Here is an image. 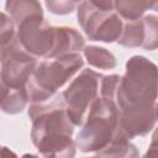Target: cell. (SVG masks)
<instances>
[{
  "label": "cell",
  "instance_id": "6da1fadb",
  "mask_svg": "<svg viewBox=\"0 0 158 158\" xmlns=\"http://www.w3.org/2000/svg\"><path fill=\"white\" fill-rule=\"evenodd\" d=\"M28 116L32 120L31 139L42 158H74L77 144L72 135L75 125L69 118L62 95L31 104Z\"/></svg>",
  "mask_w": 158,
  "mask_h": 158
},
{
  "label": "cell",
  "instance_id": "7a4b0ae2",
  "mask_svg": "<svg viewBox=\"0 0 158 158\" xmlns=\"http://www.w3.org/2000/svg\"><path fill=\"white\" fill-rule=\"evenodd\" d=\"M158 68L143 56H132L126 62V72L121 77L116 94L118 107L157 102Z\"/></svg>",
  "mask_w": 158,
  "mask_h": 158
},
{
  "label": "cell",
  "instance_id": "3957f363",
  "mask_svg": "<svg viewBox=\"0 0 158 158\" xmlns=\"http://www.w3.org/2000/svg\"><path fill=\"white\" fill-rule=\"evenodd\" d=\"M83 65L84 60L79 53L46 59L38 63L26 84L31 104H41L56 96L57 90L69 81Z\"/></svg>",
  "mask_w": 158,
  "mask_h": 158
},
{
  "label": "cell",
  "instance_id": "277c9868",
  "mask_svg": "<svg viewBox=\"0 0 158 158\" xmlns=\"http://www.w3.org/2000/svg\"><path fill=\"white\" fill-rule=\"evenodd\" d=\"M120 110L115 100L98 98L77 135L75 144L81 152H99L111 143L118 128Z\"/></svg>",
  "mask_w": 158,
  "mask_h": 158
},
{
  "label": "cell",
  "instance_id": "5b68a950",
  "mask_svg": "<svg viewBox=\"0 0 158 158\" xmlns=\"http://www.w3.org/2000/svg\"><path fill=\"white\" fill-rule=\"evenodd\" d=\"M78 22L89 40L105 43L117 42L123 31L121 17L115 11V2L81 1L77 7Z\"/></svg>",
  "mask_w": 158,
  "mask_h": 158
},
{
  "label": "cell",
  "instance_id": "8992f818",
  "mask_svg": "<svg viewBox=\"0 0 158 158\" xmlns=\"http://www.w3.org/2000/svg\"><path fill=\"white\" fill-rule=\"evenodd\" d=\"M101 79L102 75L98 72L93 69H83L63 91L62 96L67 105V112L75 126L84 123L86 112L98 99L100 89L99 81H101Z\"/></svg>",
  "mask_w": 158,
  "mask_h": 158
},
{
  "label": "cell",
  "instance_id": "52a82bcc",
  "mask_svg": "<svg viewBox=\"0 0 158 158\" xmlns=\"http://www.w3.org/2000/svg\"><path fill=\"white\" fill-rule=\"evenodd\" d=\"M37 58L30 54L15 37L1 47V84L20 88L26 86L35 68Z\"/></svg>",
  "mask_w": 158,
  "mask_h": 158
},
{
  "label": "cell",
  "instance_id": "ba28073f",
  "mask_svg": "<svg viewBox=\"0 0 158 158\" xmlns=\"http://www.w3.org/2000/svg\"><path fill=\"white\" fill-rule=\"evenodd\" d=\"M16 37L30 54L48 59L56 43V27L49 26L43 15H37L17 25Z\"/></svg>",
  "mask_w": 158,
  "mask_h": 158
},
{
  "label": "cell",
  "instance_id": "9c48e42d",
  "mask_svg": "<svg viewBox=\"0 0 158 158\" xmlns=\"http://www.w3.org/2000/svg\"><path fill=\"white\" fill-rule=\"evenodd\" d=\"M118 128L116 136L132 139L144 136L158 123V102L143 105H126L118 107Z\"/></svg>",
  "mask_w": 158,
  "mask_h": 158
},
{
  "label": "cell",
  "instance_id": "30bf717a",
  "mask_svg": "<svg viewBox=\"0 0 158 158\" xmlns=\"http://www.w3.org/2000/svg\"><path fill=\"white\" fill-rule=\"evenodd\" d=\"M84 48V38L75 28L68 26L56 27V43L48 59L79 53Z\"/></svg>",
  "mask_w": 158,
  "mask_h": 158
},
{
  "label": "cell",
  "instance_id": "8fae6325",
  "mask_svg": "<svg viewBox=\"0 0 158 158\" xmlns=\"http://www.w3.org/2000/svg\"><path fill=\"white\" fill-rule=\"evenodd\" d=\"M28 93L26 86L12 88L1 84V110L9 115L21 112L28 102Z\"/></svg>",
  "mask_w": 158,
  "mask_h": 158
},
{
  "label": "cell",
  "instance_id": "7c38bea8",
  "mask_svg": "<svg viewBox=\"0 0 158 158\" xmlns=\"http://www.w3.org/2000/svg\"><path fill=\"white\" fill-rule=\"evenodd\" d=\"M5 10L9 12V16L14 20L15 25H20L25 20L43 15L42 5L38 1L33 0H11L5 2Z\"/></svg>",
  "mask_w": 158,
  "mask_h": 158
},
{
  "label": "cell",
  "instance_id": "4fadbf2b",
  "mask_svg": "<svg viewBox=\"0 0 158 158\" xmlns=\"http://www.w3.org/2000/svg\"><path fill=\"white\" fill-rule=\"evenodd\" d=\"M96 154L100 158H139L138 148L130 139L120 136H115L111 143Z\"/></svg>",
  "mask_w": 158,
  "mask_h": 158
},
{
  "label": "cell",
  "instance_id": "5bb4252c",
  "mask_svg": "<svg viewBox=\"0 0 158 158\" xmlns=\"http://www.w3.org/2000/svg\"><path fill=\"white\" fill-rule=\"evenodd\" d=\"M156 1H138V0H117L115 1V11L121 17L130 21L142 19V15L154 7Z\"/></svg>",
  "mask_w": 158,
  "mask_h": 158
},
{
  "label": "cell",
  "instance_id": "9a60e30c",
  "mask_svg": "<svg viewBox=\"0 0 158 158\" xmlns=\"http://www.w3.org/2000/svg\"><path fill=\"white\" fill-rule=\"evenodd\" d=\"M83 53L88 63L98 69H114L117 64L115 56L104 47L86 46L83 49Z\"/></svg>",
  "mask_w": 158,
  "mask_h": 158
},
{
  "label": "cell",
  "instance_id": "2e32d148",
  "mask_svg": "<svg viewBox=\"0 0 158 158\" xmlns=\"http://www.w3.org/2000/svg\"><path fill=\"white\" fill-rule=\"evenodd\" d=\"M144 41V26L142 19L136 21H130L123 26L122 35L117 43L122 47L127 48H135V47H142Z\"/></svg>",
  "mask_w": 158,
  "mask_h": 158
},
{
  "label": "cell",
  "instance_id": "e0dca14e",
  "mask_svg": "<svg viewBox=\"0 0 158 158\" xmlns=\"http://www.w3.org/2000/svg\"><path fill=\"white\" fill-rule=\"evenodd\" d=\"M144 26V41L142 48L154 51L158 48V16L148 14L142 17Z\"/></svg>",
  "mask_w": 158,
  "mask_h": 158
},
{
  "label": "cell",
  "instance_id": "ac0fdd59",
  "mask_svg": "<svg viewBox=\"0 0 158 158\" xmlns=\"http://www.w3.org/2000/svg\"><path fill=\"white\" fill-rule=\"evenodd\" d=\"M121 81V77L117 74H111L102 77L100 81V95L101 98H106L110 100H116V94L118 90V85Z\"/></svg>",
  "mask_w": 158,
  "mask_h": 158
},
{
  "label": "cell",
  "instance_id": "d6986e66",
  "mask_svg": "<svg viewBox=\"0 0 158 158\" xmlns=\"http://www.w3.org/2000/svg\"><path fill=\"white\" fill-rule=\"evenodd\" d=\"M1 22H0V38H1V47L6 46L10 43L15 37H16V31H15V22L14 20L6 15L5 11L1 12L0 15Z\"/></svg>",
  "mask_w": 158,
  "mask_h": 158
},
{
  "label": "cell",
  "instance_id": "ffe728a7",
  "mask_svg": "<svg viewBox=\"0 0 158 158\" xmlns=\"http://www.w3.org/2000/svg\"><path fill=\"white\" fill-rule=\"evenodd\" d=\"M46 7L52 12V14H56V15H67V14H70L75 10V7H78L79 2L77 1H53V0H49V1H46L44 2Z\"/></svg>",
  "mask_w": 158,
  "mask_h": 158
},
{
  "label": "cell",
  "instance_id": "44dd1931",
  "mask_svg": "<svg viewBox=\"0 0 158 158\" xmlns=\"http://www.w3.org/2000/svg\"><path fill=\"white\" fill-rule=\"evenodd\" d=\"M142 158H158V148L149 146L148 151L144 153V156Z\"/></svg>",
  "mask_w": 158,
  "mask_h": 158
},
{
  "label": "cell",
  "instance_id": "7402d4cb",
  "mask_svg": "<svg viewBox=\"0 0 158 158\" xmlns=\"http://www.w3.org/2000/svg\"><path fill=\"white\" fill-rule=\"evenodd\" d=\"M1 158H19V157H17L16 153L12 152L10 148L2 147V149H1Z\"/></svg>",
  "mask_w": 158,
  "mask_h": 158
},
{
  "label": "cell",
  "instance_id": "603a6c76",
  "mask_svg": "<svg viewBox=\"0 0 158 158\" xmlns=\"http://www.w3.org/2000/svg\"><path fill=\"white\" fill-rule=\"evenodd\" d=\"M21 158H42L40 154H31V153H26L23 154Z\"/></svg>",
  "mask_w": 158,
  "mask_h": 158
},
{
  "label": "cell",
  "instance_id": "cb8c5ba5",
  "mask_svg": "<svg viewBox=\"0 0 158 158\" xmlns=\"http://www.w3.org/2000/svg\"><path fill=\"white\" fill-rule=\"evenodd\" d=\"M88 158H100V157H98V156H96V157H88Z\"/></svg>",
  "mask_w": 158,
  "mask_h": 158
}]
</instances>
